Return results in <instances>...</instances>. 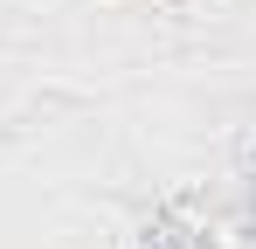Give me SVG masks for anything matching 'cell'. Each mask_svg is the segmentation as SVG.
<instances>
[{"label": "cell", "mask_w": 256, "mask_h": 249, "mask_svg": "<svg viewBox=\"0 0 256 249\" xmlns=\"http://www.w3.org/2000/svg\"><path fill=\"white\" fill-rule=\"evenodd\" d=\"M138 249H214V228L201 222L194 201H166L152 222H146V242Z\"/></svg>", "instance_id": "cell-1"}]
</instances>
